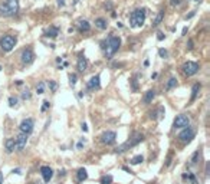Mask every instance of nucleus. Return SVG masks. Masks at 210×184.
I'll use <instances>...</instances> for the list:
<instances>
[{
	"mask_svg": "<svg viewBox=\"0 0 210 184\" xmlns=\"http://www.w3.org/2000/svg\"><path fill=\"white\" fill-rule=\"evenodd\" d=\"M145 12H147L145 9H137V10H134V12L131 13V16H130V23H131L133 27H140V26L144 24V22H145V16H147Z\"/></svg>",
	"mask_w": 210,
	"mask_h": 184,
	"instance_id": "nucleus-1",
	"label": "nucleus"
},
{
	"mask_svg": "<svg viewBox=\"0 0 210 184\" xmlns=\"http://www.w3.org/2000/svg\"><path fill=\"white\" fill-rule=\"evenodd\" d=\"M119 46H121V39L117 38V36H111V38L108 39V42H107V46H105V56H107V58L114 56L118 52Z\"/></svg>",
	"mask_w": 210,
	"mask_h": 184,
	"instance_id": "nucleus-2",
	"label": "nucleus"
},
{
	"mask_svg": "<svg viewBox=\"0 0 210 184\" xmlns=\"http://www.w3.org/2000/svg\"><path fill=\"white\" fill-rule=\"evenodd\" d=\"M144 139V135L140 134V132H137V134H134V137L130 138L128 141H125L122 145H119L117 150V153H124V151H127V150H130V148H133V147H135L137 144H140L141 141Z\"/></svg>",
	"mask_w": 210,
	"mask_h": 184,
	"instance_id": "nucleus-3",
	"label": "nucleus"
},
{
	"mask_svg": "<svg viewBox=\"0 0 210 184\" xmlns=\"http://www.w3.org/2000/svg\"><path fill=\"white\" fill-rule=\"evenodd\" d=\"M16 45V38L10 36V35H6L0 39V47L4 50V52H10Z\"/></svg>",
	"mask_w": 210,
	"mask_h": 184,
	"instance_id": "nucleus-4",
	"label": "nucleus"
},
{
	"mask_svg": "<svg viewBox=\"0 0 210 184\" xmlns=\"http://www.w3.org/2000/svg\"><path fill=\"white\" fill-rule=\"evenodd\" d=\"M194 135H196L194 128H193V127H186V128H183V131L179 134V139H180L183 144H188V142H191V139L194 138Z\"/></svg>",
	"mask_w": 210,
	"mask_h": 184,
	"instance_id": "nucleus-5",
	"label": "nucleus"
},
{
	"mask_svg": "<svg viewBox=\"0 0 210 184\" xmlns=\"http://www.w3.org/2000/svg\"><path fill=\"white\" fill-rule=\"evenodd\" d=\"M190 124V118L186 114H180L174 118V122H173V127L174 128H186Z\"/></svg>",
	"mask_w": 210,
	"mask_h": 184,
	"instance_id": "nucleus-6",
	"label": "nucleus"
},
{
	"mask_svg": "<svg viewBox=\"0 0 210 184\" xmlns=\"http://www.w3.org/2000/svg\"><path fill=\"white\" fill-rule=\"evenodd\" d=\"M19 128H20V132H22V134L29 135V134L33 131V119H32V118H26V119H23V121L20 122Z\"/></svg>",
	"mask_w": 210,
	"mask_h": 184,
	"instance_id": "nucleus-7",
	"label": "nucleus"
},
{
	"mask_svg": "<svg viewBox=\"0 0 210 184\" xmlns=\"http://www.w3.org/2000/svg\"><path fill=\"white\" fill-rule=\"evenodd\" d=\"M183 72L187 76H193L199 72V65L196 62H187V63L183 65Z\"/></svg>",
	"mask_w": 210,
	"mask_h": 184,
	"instance_id": "nucleus-8",
	"label": "nucleus"
},
{
	"mask_svg": "<svg viewBox=\"0 0 210 184\" xmlns=\"http://www.w3.org/2000/svg\"><path fill=\"white\" fill-rule=\"evenodd\" d=\"M20 59H22V63L30 65V63L35 61V53H33V50H32L30 47L24 49L23 52H22V55H20Z\"/></svg>",
	"mask_w": 210,
	"mask_h": 184,
	"instance_id": "nucleus-9",
	"label": "nucleus"
},
{
	"mask_svg": "<svg viewBox=\"0 0 210 184\" xmlns=\"http://www.w3.org/2000/svg\"><path fill=\"white\" fill-rule=\"evenodd\" d=\"M115 139H117V134L114 131H107V132H104L101 135V141L104 144H107V145H112L115 142Z\"/></svg>",
	"mask_w": 210,
	"mask_h": 184,
	"instance_id": "nucleus-10",
	"label": "nucleus"
},
{
	"mask_svg": "<svg viewBox=\"0 0 210 184\" xmlns=\"http://www.w3.org/2000/svg\"><path fill=\"white\" fill-rule=\"evenodd\" d=\"M4 4L7 6V9H9V12H10V16H13V15H16L17 12H19V0H4Z\"/></svg>",
	"mask_w": 210,
	"mask_h": 184,
	"instance_id": "nucleus-11",
	"label": "nucleus"
},
{
	"mask_svg": "<svg viewBox=\"0 0 210 184\" xmlns=\"http://www.w3.org/2000/svg\"><path fill=\"white\" fill-rule=\"evenodd\" d=\"M15 144H16L17 151H23V148L26 147V144H27V135L20 132V134L16 137V139H15Z\"/></svg>",
	"mask_w": 210,
	"mask_h": 184,
	"instance_id": "nucleus-12",
	"label": "nucleus"
},
{
	"mask_svg": "<svg viewBox=\"0 0 210 184\" xmlns=\"http://www.w3.org/2000/svg\"><path fill=\"white\" fill-rule=\"evenodd\" d=\"M40 174H42V177H43L45 183H49V181H50V178H52V176H53V171H52V168H50V167L43 165V167L40 168Z\"/></svg>",
	"mask_w": 210,
	"mask_h": 184,
	"instance_id": "nucleus-13",
	"label": "nucleus"
},
{
	"mask_svg": "<svg viewBox=\"0 0 210 184\" xmlns=\"http://www.w3.org/2000/svg\"><path fill=\"white\" fill-rule=\"evenodd\" d=\"M101 78H99V75H95V76H92L89 81H88V89H98L99 88V85H101Z\"/></svg>",
	"mask_w": 210,
	"mask_h": 184,
	"instance_id": "nucleus-14",
	"label": "nucleus"
},
{
	"mask_svg": "<svg viewBox=\"0 0 210 184\" xmlns=\"http://www.w3.org/2000/svg\"><path fill=\"white\" fill-rule=\"evenodd\" d=\"M88 66V61H87V58L84 56V55H81L79 58H78V63H76V68L79 72H84L85 69Z\"/></svg>",
	"mask_w": 210,
	"mask_h": 184,
	"instance_id": "nucleus-15",
	"label": "nucleus"
},
{
	"mask_svg": "<svg viewBox=\"0 0 210 184\" xmlns=\"http://www.w3.org/2000/svg\"><path fill=\"white\" fill-rule=\"evenodd\" d=\"M4 145H6V151H7V153H13V151H15V148H16L15 138H7V139H6V142H4Z\"/></svg>",
	"mask_w": 210,
	"mask_h": 184,
	"instance_id": "nucleus-16",
	"label": "nucleus"
},
{
	"mask_svg": "<svg viewBox=\"0 0 210 184\" xmlns=\"http://www.w3.org/2000/svg\"><path fill=\"white\" fill-rule=\"evenodd\" d=\"M154 98H156V91H154V89H148V91L145 92L142 101H144V104H150Z\"/></svg>",
	"mask_w": 210,
	"mask_h": 184,
	"instance_id": "nucleus-17",
	"label": "nucleus"
},
{
	"mask_svg": "<svg viewBox=\"0 0 210 184\" xmlns=\"http://www.w3.org/2000/svg\"><path fill=\"white\" fill-rule=\"evenodd\" d=\"M95 26L98 27V29H101V30H105L107 27H108V23L105 19H102V17H98V19H95Z\"/></svg>",
	"mask_w": 210,
	"mask_h": 184,
	"instance_id": "nucleus-18",
	"label": "nucleus"
},
{
	"mask_svg": "<svg viewBox=\"0 0 210 184\" xmlns=\"http://www.w3.org/2000/svg\"><path fill=\"white\" fill-rule=\"evenodd\" d=\"M58 35H59V27H56V26H50V27L46 30L47 38H56Z\"/></svg>",
	"mask_w": 210,
	"mask_h": 184,
	"instance_id": "nucleus-19",
	"label": "nucleus"
},
{
	"mask_svg": "<svg viewBox=\"0 0 210 184\" xmlns=\"http://www.w3.org/2000/svg\"><path fill=\"white\" fill-rule=\"evenodd\" d=\"M78 29H79V32H89L91 30V24L87 20H81L78 23Z\"/></svg>",
	"mask_w": 210,
	"mask_h": 184,
	"instance_id": "nucleus-20",
	"label": "nucleus"
},
{
	"mask_svg": "<svg viewBox=\"0 0 210 184\" xmlns=\"http://www.w3.org/2000/svg\"><path fill=\"white\" fill-rule=\"evenodd\" d=\"M76 176H78V181H85L88 178V173H87L85 168H79L78 173H76Z\"/></svg>",
	"mask_w": 210,
	"mask_h": 184,
	"instance_id": "nucleus-21",
	"label": "nucleus"
},
{
	"mask_svg": "<svg viewBox=\"0 0 210 184\" xmlns=\"http://www.w3.org/2000/svg\"><path fill=\"white\" fill-rule=\"evenodd\" d=\"M0 16H3V17H9L10 16V12H9V9H7V6L4 3H0Z\"/></svg>",
	"mask_w": 210,
	"mask_h": 184,
	"instance_id": "nucleus-22",
	"label": "nucleus"
},
{
	"mask_svg": "<svg viewBox=\"0 0 210 184\" xmlns=\"http://www.w3.org/2000/svg\"><path fill=\"white\" fill-rule=\"evenodd\" d=\"M176 86H177V79H176V78H170L168 82H167V85H165V89L170 91V89H173V88H176Z\"/></svg>",
	"mask_w": 210,
	"mask_h": 184,
	"instance_id": "nucleus-23",
	"label": "nucleus"
},
{
	"mask_svg": "<svg viewBox=\"0 0 210 184\" xmlns=\"http://www.w3.org/2000/svg\"><path fill=\"white\" fill-rule=\"evenodd\" d=\"M199 91H200V85H199V84H194V85H193V89H191V98H190L191 102L196 99V96H197Z\"/></svg>",
	"mask_w": 210,
	"mask_h": 184,
	"instance_id": "nucleus-24",
	"label": "nucleus"
},
{
	"mask_svg": "<svg viewBox=\"0 0 210 184\" xmlns=\"http://www.w3.org/2000/svg\"><path fill=\"white\" fill-rule=\"evenodd\" d=\"M163 19H164V10H160L158 15H157V17H156V20H154V23H153V26H158Z\"/></svg>",
	"mask_w": 210,
	"mask_h": 184,
	"instance_id": "nucleus-25",
	"label": "nucleus"
},
{
	"mask_svg": "<svg viewBox=\"0 0 210 184\" xmlns=\"http://www.w3.org/2000/svg\"><path fill=\"white\" fill-rule=\"evenodd\" d=\"M142 161H144V157H142V155H135L134 158H131L130 162H131L133 165H137V164H140V162H142Z\"/></svg>",
	"mask_w": 210,
	"mask_h": 184,
	"instance_id": "nucleus-26",
	"label": "nucleus"
},
{
	"mask_svg": "<svg viewBox=\"0 0 210 184\" xmlns=\"http://www.w3.org/2000/svg\"><path fill=\"white\" fill-rule=\"evenodd\" d=\"M112 183V176H104L101 178V184H111Z\"/></svg>",
	"mask_w": 210,
	"mask_h": 184,
	"instance_id": "nucleus-27",
	"label": "nucleus"
},
{
	"mask_svg": "<svg viewBox=\"0 0 210 184\" xmlns=\"http://www.w3.org/2000/svg\"><path fill=\"white\" fill-rule=\"evenodd\" d=\"M36 92H38V93H43V92H45V84H43V82H39V84H38Z\"/></svg>",
	"mask_w": 210,
	"mask_h": 184,
	"instance_id": "nucleus-28",
	"label": "nucleus"
},
{
	"mask_svg": "<svg viewBox=\"0 0 210 184\" xmlns=\"http://www.w3.org/2000/svg\"><path fill=\"white\" fill-rule=\"evenodd\" d=\"M76 81H78V76H76L75 73H70V75H69V82H70V85H72V86L76 84Z\"/></svg>",
	"mask_w": 210,
	"mask_h": 184,
	"instance_id": "nucleus-29",
	"label": "nucleus"
},
{
	"mask_svg": "<svg viewBox=\"0 0 210 184\" xmlns=\"http://www.w3.org/2000/svg\"><path fill=\"white\" fill-rule=\"evenodd\" d=\"M16 104H17V98L10 96V98H9V105H10V107H16Z\"/></svg>",
	"mask_w": 210,
	"mask_h": 184,
	"instance_id": "nucleus-30",
	"label": "nucleus"
},
{
	"mask_svg": "<svg viewBox=\"0 0 210 184\" xmlns=\"http://www.w3.org/2000/svg\"><path fill=\"white\" fill-rule=\"evenodd\" d=\"M49 88H50V91H56V88H58V85H56V82H53V81H49Z\"/></svg>",
	"mask_w": 210,
	"mask_h": 184,
	"instance_id": "nucleus-31",
	"label": "nucleus"
},
{
	"mask_svg": "<svg viewBox=\"0 0 210 184\" xmlns=\"http://www.w3.org/2000/svg\"><path fill=\"white\" fill-rule=\"evenodd\" d=\"M158 55H160L161 58H167V56H168V53H167L165 49H160V50H158Z\"/></svg>",
	"mask_w": 210,
	"mask_h": 184,
	"instance_id": "nucleus-32",
	"label": "nucleus"
},
{
	"mask_svg": "<svg viewBox=\"0 0 210 184\" xmlns=\"http://www.w3.org/2000/svg\"><path fill=\"white\" fill-rule=\"evenodd\" d=\"M197 157H199V151H196V153L193 154V157H191V164H196V162H197Z\"/></svg>",
	"mask_w": 210,
	"mask_h": 184,
	"instance_id": "nucleus-33",
	"label": "nucleus"
},
{
	"mask_svg": "<svg viewBox=\"0 0 210 184\" xmlns=\"http://www.w3.org/2000/svg\"><path fill=\"white\" fill-rule=\"evenodd\" d=\"M22 98H23V99H29V98H30V92H29V89H26V91L22 93Z\"/></svg>",
	"mask_w": 210,
	"mask_h": 184,
	"instance_id": "nucleus-34",
	"label": "nucleus"
},
{
	"mask_svg": "<svg viewBox=\"0 0 210 184\" xmlns=\"http://www.w3.org/2000/svg\"><path fill=\"white\" fill-rule=\"evenodd\" d=\"M49 108V101H43V107H42V112H45Z\"/></svg>",
	"mask_w": 210,
	"mask_h": 184,
	"instance_id": "nucleus-35",
	"label": "nucleus"
},
{
	"mask_svg": "<svg viewBox=\"0 0 210 184\" xmlns=\"http://www.w3.org/2000/svg\"><path fill=\"white\" fill-rule=\"evenodd\" d=\"M157 39H158V40H163V39H165V35H164L163 32H158V33H157Z\"/></svg>",
	"mask_w": 210,
	"mask_h": 184,
	"instance_id": "nucleus-36",
	"label": "nucleus"
},
{
	"mask_svg": "<svg viewBox=\"0 0 210 184\" xmlns=\"http://www.w3.org/2000/svg\"><path fill=\"white\" fill-rule=\"evenodd\" d=\"M187 177H188V178H190V180H191V183H193V184H197V180H196V177H194V176H193V174H188V176H187Z\"/></svg>",
	"mask_w": 210,
	"mask_h": 184,
	"instance_id": "nucleus-37",
	"label": "nucleus"
},
{
	"mask_svg": "<svg viewBox=\"0 0 210 184\" xmlns=\"http://www.w3.org/2000/svg\"><path fill=\"white\" fill-rule=\"evenodd\" d=\"M131 84H133V89H134V91H137V89H138V86H137V82H135V79H131Z\"/></svg>",
	"mask_w": 210,
	"mask_h": 184,
	"instance_id": "nucleus-38",
	"label": "nucleus"
},
{
	"mask_svg": "<svg viewBox=\"0 0 210 184\" xmlns=\"http://www.w3.org/2000/svg\"><path fill=\"white\" fill-rule=\"evenodd\" d=\"M105 7H107L108 10H112V3H111V1H107V3H105Z\"/></svg>",
	"mask_w": 210,
	"mask_h": 184,
	"instance_id": "nucleus-39",
	"label": "nucleus"
},
{
	"mask_svg": "<svg viewBox=\"0 0 210 184\" xmlns=\"http://www.w3.org/2000/svg\"><path fill=\"white\" fill-rule=\"evenodd\" d=\"M170 3H171L173 6H177V4H180V3H181V0H170Z\"/></svg>",
	"mask_w": 210,
	"mask_h": 184,
	"instance_id": "nucleus-40",
	"label": "nucleus"
},
{
	"mask_svg": "<svg viewBox=\"0 0 210 184\" xmlns=\"http://www.w3.org/2000/svg\"><path fill=\"white\" fill-rule=\"evenodd\" d=\"M82 145H84V139L78 142V145H76V148H78V150H81V148H82Z\"/></svg>",
	"mask_w": 210,
	"mask_h": 184,
	"instance_id": "nucleus-41",
	"label": "nucleus"
},
{
	"mask_svg": "<svg viewBox=\"0 0 210 184\" xmlns=\"http://www.w3.org/2000/svg\"><path fill=\"white\" fill-rule=\"evenodd\" d=\"M82 131H85V132L88 131V127H87V124H82Z\"/></svg>",
	"mask_w": 210,
	"mask_h": 184,
	"instance_id": "nucleus-42",
	"label": "nucleus"
},
{
	"mask_svg": "<svg viewBox=\"0 0 210 184\" xmlns=\"http://www.w3.org/2000/svg\"><path fill=\"white\" fill-rule=\"evenodd\" d=\"M58 4H59V6H63V4H65V0H58Z\"/></svg>",
	"mask_w": 210,
	"mask_h": 184,
	"instance_id": "nucleus-43",
	"label": "nucleus"
},
{
	"mask_svg": "<svg viewBox=\"0 0 210 184\" xmlns=\"http://www.w3.org/2000/svg\"><path fill=\"white\" fill-rule=\"evenodd\" d=\"M188 49H193V42L191 40H188V46H187Z\"/></svg>",
	"mask_w": 210,
	"mask_h": 184,
	"instance_id": "nucleus-44",
	"label": "nucleus"
},
{
	"mask_svg": "<svg viewBox=\"0 0 210 184\" xmlns=\"http://www.w3.org/2000/svg\"><path fill=\"white\" fill-rule=\"evenodd\" d=\"M186 33H187V27H184V29H183V32H181V36H184Z\"/></svg>",
	"mask_w": 210,
	"mask_h": 184,
	"instance_id": "nucleus-45",
	"label": "nucleus"
},
{
	"mask_svg": "<svg viewBox=\"0 0 210 184\" xmlns=\"http://www.w3.org/2000/svg\"><path fill=\"white\" fill-rule=\"evenodd\" d=\"M193 16H194V12H191V13H190V15H188V16H187L186 19H190V17H193Z\"/></svg>",
	"mask_w": 210,
	"mask_h": 184,
	"instance_id": "nucleus-46",
	"label": "nucleus"
},
{
	"mask_svg": "<svg viewBox=\"0 0 210 184\" xmlns=\"http://www.w3.org/2000/svg\"><path fill=\"white\" fill-rule=\"evenodd\" d=\"M1 180H3V174L0 173V184H1Z\"/></svg>",
	"mask_w": 210,
	"mask_h": 184,
	"instance_id": "nucleus-47",
	"label": "nucleus"
},
{
	"mask_svg": "<svg viewBox=\"0 0 210 184\" xmlns=\"http://www.w3.org/2000/svg\"><path fill=\"white\" fill-rule=\"evenodd\" d=\"M196 1H202V0H196Z\"/></svg>",
	"mask_w": 210,
	"mask_h": 184,
	"instance_id": "nucleus-48",
	"label": "nucleus"
},
{
	"mask_svg": "<svg viewBox=\"0 0 210 184\" xmlns=\"http://www.w3.org/2000/svg\"><path fill=\"white\" fill-rule=\"evenodd\" d=\"M30 184H35V183H30Z\"/></svg>",
	"mask_w": 210,
	"mask_h": 184,
	"instance_id": "nucleus-49",
	"label": "nucleus"
}]
</instances>
